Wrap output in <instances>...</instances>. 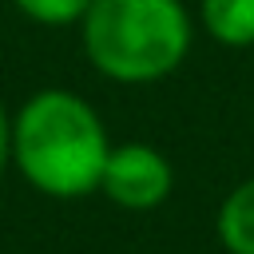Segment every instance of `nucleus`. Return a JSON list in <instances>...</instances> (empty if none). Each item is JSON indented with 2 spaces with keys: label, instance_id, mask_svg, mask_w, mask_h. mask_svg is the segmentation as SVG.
I'll list each match as a JSON object with an SVG mask.
<instances>
[{
  "label": "nucleus",
  "instance_id": "obj_5",
  "mask_svg": "<svg viewBox=\"0 0 254 254\" xmlns=\"http://www.w3.org/2000/svg\"><path fill=\"white\" fill-rule=\"evenodd\" d=\"M214 234L226 254H254V175L226 190L214 214Z\"/></svg>",
  "mask_w": 254,
  "mask_h": 254
},
{
  "label": "nucleus",
  "instance_id": "obj_4",
  "mask_svg": "<svg viewBox=\"0 0 254 254\" xmlns=\"http://www.w3.org/2000/svg\"><path fill=\"white\" fill-rule=\"evenodd\" d=\"M202 32L222 48H254V0H198Z\"/></svg>",
  "mask_w": 254,
  "mask_h": 254
},
{
  "label": "nucleus",
  "instance_id": "obj_1",
  "mask_svg": "<svg viewBox=\"0 0 254 254\" xmlns=\"http://www.w3.org/2000/svg\"><path fill=\"white\" fill-rule=\"evenodd\" d=\"M107 151V127L79 91L40 87L12 115V163L24 183L48 198L99 190Z\"/></svg>",
  "mask_w": 254,
  "mask_h": 254
},
{
  "label": "nucleus",
  "instance_id": "obj_3",
  "mask_svg": "<svg viewBox=\"0 0 254 254\" xmlns=\"http://www.w3.org/2000/svg\"><path fill=\"white\" fill-rule=\"evenodd\" d=\"M175 190L171 159L151 143H111L99 194H107L119 210H155Z\"/></svg>",
  "mask_w": 254,
  "mask_h": 254
},
{
  "label": "nucleus",
  "instance_id": "obj_2",
  "mask_svg": "<svg viewBox=\"0 0 254 254\" xmlns=\"http://www.w3.org/2000/svg\"><path fill=\"white\" fill-rule=\"evenodd\" d=\"M87 64L123 87L175 75L194 48V16L183 0H91L79 20Z\"/></svg>",
  "mask_w": 254,
  "mask_h": 254
},
{
  "label": "nucleus",
  "instance_id": "obj_7",
  "mask_svg": "<svg viewBox=\"0 0 254 254\" xmlns=\"http://www.w3.org/2000/svg\"><path fill=\"white\" fill-rule=\"evenodd\" d=\"M8 163H12V111L0 103V179H4Z\"/></svg>",
  "mask_w": 254,
  "mask_h": 254
},
{
  "label": "nucleus",
  "instance_id": "obj_6",
  "mask_svg": "<svg viewBox=\"0 0 254 254\" xmlns=\"http://www.w3.org/2000/svg\"><path fill=\"white\" fill-rule=\"evenodd\" d=\"M12 4L28 24L40 28H79V20L91 8V0H12Z\"/></svg>",
  "mask_w": 254,
  "mask_h": 254
}]
</instances>
